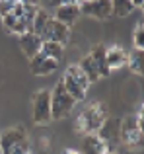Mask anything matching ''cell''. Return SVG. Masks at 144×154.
Wrapping results in <instances>:
<instances>
[{
	"label": "cell",
	"instance_id": "obj_1",
	"mask_svg": "<svg viewBox=\"0 0 144 154\" xmlns=\"http://www.w3.org/2000/svg\"><path fill=\"white\" fill-rule=\"evenodd\" d=\"M107 121V105L101 102H92L76 117V131L82 135H94Z\"/></svg>",
	"mask_w": 144,
	"mask_h": 154
},
{
	"label": "cell",
	"instance_id": "obj_2",
	"mask_svg": "<svg viewBox=\"0 0 144 154\" xmlns=\"http://www.w3.org/2000/svg\"><path fill=\"white\" fill-rule=\"evenodd\" d=\"M74 105L76 102L66 92L62 80H58L55 84V88L51 90V119H66L70 115V111L74 109Z\"/></svg>",
	"mask_w": 144,
	"mask_h": 154
},
{
	"label": "cell",
	"instance_id": "obj_3",
	"mask_svg": "<svg viewBox=\"0 0 144 154\" xmlns=\"http://www.w3.org/2000/svg\"><path fill=\"white\" fill-rule=\"evenodd\" d=\"M33 121L37 125L51 121V90H39L33 96Z\"/></svg>",
	"mask_w": 144,
	"mask_h": 154
},
{
	"label": "cell",
	"instance_id": "obj_4",
	"mask_svg": "<svg viewBox=\"0 0 144 154\" xmlns=\"http://www.w3.org/2000/svg\"><path fill=\"white\" fill-rule=\"evenodd\" d=\"M68 39H70V27H66L64 23L51 18L45 31H43V35H41V41H53V43H58V45L64 47L68 43Z\"/></svg>",
	"mask_w": 144,
	"mask_h": 154
},
{
	"label": "cell",
	"instance_id": "obj_5",
	"mask_svg": "<svg viewBox=\"0 0 144 154\" xmlns=\"http://www.w3.org/2000/svg\"><path fill=\"white\" fill-rule=\"evenodd\" d=\"M80 14L92 16L95 20H107L113 10H111V0H84L80 4Z\"/></svg>",
	"mask_w": 144,
	"mask_h": 154
},
{
	"label": "cell",
	"instance_id": "obj_6",
	"mask_svg": "<svg viewBox=\"0 0 144 154\" xmlns=\"http://www.w3.org/2000/svg\"><path fill=\"white\" fill-rule=\"evenodd\" d=\"M27 135L22 127H12V129H6V131L0 135V152L2 154H8L16 144H20L22 140H26Z\"/></svg>",
	"mask_w": 144,
	"mask_h": 154
},
{
	"label": "cell",
	"instance_id": "obj_7",
	"mask_svg": "<svg viewBox=\"0 0 144 154\" xmlns=\"http://www.w3.org/2000/svg\"><path fill=\"white\" fill-rule=\"evenodd\" d=\"M57 66H58L57 60L47 59V57L39 55V53L33 57V59H29V68H31V72H33L35 76H47V74H53V72L57 70Z\"/></svg>",
	"mask_w": 144,
	"mask_h": 154
},
{
	"label": "cell",
	"instance_id": "obj_8",
	"mask_svg": "<svg viewBox=\"0 0 144 154\" xmlns=\"http://www.w3.org/2000/svg\"><path fill=\"white\" fill-rule=\"evenodd\" d=\"M84 154H107V152H113L109 146V143L101 139L99 135H84Z\"/></svg>",
	"mask_w": 144,
	"mask_h": 154
},
{
	"label": "cell",
	"instance_id": "obj_9",
	"mask_svg": "<svg viewBox=\"0 0 144 154\" xmlns=\"http://www.w3.org/2000/svg\"><path fill=\"white\" fill-rule=\"evenodd\" d=\"M41 37H37V35L33 33V31H26V33L20 35V47H22L23 55L27 57V59H33L35 55L39 53L41 49Z\"/></svg>",
	"mask_w": 144,
	"mask_h": 154
},
{
	"label": "cell",
	"instance_id": "obj_10",
	"mask_svg": "<svg viewBox=\"0 0 144 154\" xmlns=\"http://www.w3.org/2000/svg\"><path fill=\"white\" fill-rule=\"evenodd\" d=\"M53 18L57 20V22L64 23L66 27H70L72 23L80 18V6L78 4H64V6H58Z\"/></svg>",
	"mask_w": 144,
	"mask_h": 154
},
{
	"label": "cell",
	"instance_id": "obj_11",
	"mask_svg": "<svg viewBox=\"0 0 144 154\" xmlns=\"http://www.w3.org/2000/svg\"><path fill=\"white\" fill-rule=\"evenodd\" d=\"M129 60V53H127L123 47H111V49L105 51V63H107V68L109 70H115V68H121L127 64Z\"/></svg>",
	"mask_w": 144,
	"mask_h": 154
},
{
	"label": "cell",
	"instance_id": "obj_12",
	"mask_svg": "<svg viewBox=\"0 0 144 154\" xmlns=\"http://www.w3.org/2000/svg\"><path fill=\"white\" fill-rule=\"evenodd\" d=\"M105 47L101 45V43H98V45H94L92 47V51H90V57H92V60H94V64H95V68H98V72H99V78L101 76H109V68H107V63H105Z\"/></svg>",
	"mask_w": 144,
	"mask_h": 154
},
{
	"label": "cell",
	"instance_id": "obj_13",
	"mask_svg": "<svg viewBox=\"0 0 144 154\" xmlns=\"http://www.w3.org/2000/svg\"><path fill=\"white\" fill-rule=\"evenodd\" d=\"M61 80H62V84H64L66 92L70 94V98L74 100L76 103H78V102H82V100H86V90H84V88L80 86V84L76 82V80L72 78V76H70L66 70H64V76H62Z\"/></svg>",
	"mask_w": 144,
	"mask_h": 154
},
{
	"label": "cell",
	"instance_id": "obj_14",
	"mask_svg": "<svg viewBox=\"0 0 144 154\" xmlns=\"http://www.w3.org/2000/svg\"><path fill=\"white\" fill-rule=\"evenodd\" d=\"M62 53H64V47L58 45V43H53V41H43L41 49H39V55L47 57V59H53L57 63L62 59Z\"/></svg>",
	"mask_w": 144,
	"mask_h": 154
},
{
	"label": "cell",
	"instance_id": "obj_15",
	"mask_svg": "<svg viewBox=\"0 0 144 154\" xmlns=\"http://www.w3.org/2000/svg\"><path fill=\"white\" fill-rule=\"evenodd\" d=\"M2 23H4V27H6V29L14 31V33H18V35H22V33H26V31H29V27H27L26 20H23V18H16V16H12V14L4 16V18H2Z\"/></svg>",
	"mask_w": 144,
	"mask_h": 154
},
{
	"label": "cell",
	"instance_id": "obj_16",
	"mask_svg": "<svg viewBox=\"0 0 144 154\" xmlns=\"http://www.w3.org/2000/svg\"><path fill=\"white\" fill-rule=\"evenodd\" d=\"M51 18H53V16H51L47 10L39 8V10H37V14H35V18H33V22H31V31H33V33L37 35V37H41Z\"/></svg>",
	"mask_w": 144,
	"mask_h": 154
},
{
	"label": "cell",
	"instance_id": "obj_17",
	"mask_svg": "<svg viewBox=\"0 0 144 154\" xmlns=\"http://www.w3.org/2000/svg\"><path fill=\"white\" fill-rule=\"evenodd\" d=\"M78 68L86 74V78L90 80V84L92 82H95V80H99V72H98V68H95V64H94V60H92V57L88 55V57H82L80 59V63H78Z\"/></svg>",
	"mask_w": 144,
	"mask_h": 154
},
{
	"label": "cell",
	"instance_id": "obj_18",
	"mask_svg": "<svg viewBox=\"0 0 144 154\" xmlns=\"http://www.w3.org/2000/svg\"><path fill=\"white\" fill-rule=\"evenodd\" d=\"M142 63H144L142 49H133L129 53V60H127V64H129L130 72H134V74L140 76L142 74Z\"/></svg>",
	"mask_w": 144,
	"mask_h": 154
},
{
	"label": "cell",
	"instance_id": "obj_19",
	"mask_svg": "<svg viewBox=\"0 0 144 154\" xmlns=\"http://www.w3.org/2000/svg\"><path fill=\"white\" fill-rule=\"evenodd\" d=\"M111 10H113V14L125 18V16H129L134 10V6L130 0H111Z\"/></svg>",
	"mask_w": 144,
	"mask_h": 154
},
{
	"label": "cell",
	"instance_id": "obj_20",
	"mask_svg": "<svg viewBox=\"0 0 144 154\" xmlns=\"http://www.w3.org/2000/svg\"><path fill=\"white\" fill-rule=\"evenodd\" d=\"M66 72H68L72 78H74L76 82H78L80 86H82L84 90L88 92V88H90V80H88V78H86V74H84V72L78 68V64H72V66H68V68H66Z\"/></svg>",
	"mask_w": 144,
	"mask_h": 154
},
{
	"label": "cell",
	"instance_id": "obj_21",
	"mask_svg": "<svg viewBox=\"0 0 144 154\" xmlns=\"http://www.w3.org/2000/svg\"><path fill=\"white\" fill-rule=\"evenodd\" d=\"M142 129H138V131H134L133 135H129L123 143L127 144L129 148H133V150H136V148H142Z\"/></svg>",
	"mask_w": 144,
	"mask_h": 154
},
{
	"label": "cell",
	"instance_id": "obj_22",
	"mask_svg": "<svg viewBox=\"0 0 144 154\" xmlns=\"http://www.w3.org/2000/svg\"><path fill=\"white\" fill-rule=\"evenodd\" d=\"M144 23H142V20H138V23H136V27H134V31H133V45H134V49H142L144 47V39H142V33H144Z\"/></svg>",
	"mask_w": 144,
	"mask_h": 154
},
{
	"label": "cell",
	"instance_id": "obj_23",
	"mask_svg": "<svg viewBox=\"0 0 144 154\" xmlns=\"http://www.w3.org/2000/svg\"><path fill=\"white\" fill-rule=\"evenodd\" d=\"M8 154H29V140H22L20 144H16L14 148H12Z\"/></svg>",
	"mask_w": 144,
	"mask_h": 154
},
{
	"label": "cell",
	"instance_id": "obj_24",
	"mask_svg": "<svg viewBox=\"0 0 144 154\" xmlns=\"http://www.w3.org/2000/svg\"><path fill=\"white\" fill-rule=\"evenodd\" d=\"M12 8H14V4L12 2H6V0H0V16H8L12 12Z\"/></svg>",
	"mask_w": 144,
	"mask_h": 154
},
{
	"label": "cell",
	"instance_id": "obj_25",
	"mask_svg": "<svg viewBox=\"0 0 144 154\" xmlns=\"http://www.w3.org/2000/svg\"><path fill=\"white\" fill-rule=\"evenodd\" d=\"M84 2V0H51V4H53V6H64V4H78V6H80V4H82Z\"/></svg>",
	"mask_w": 144,
	"mask_h": 154
},
{
	"label": "cell",
	"instance_id": "obj_26",
	"mask_svg": "<svg viewBox=\"0 0 144 154\" xmlns=\"http://www.w3.org/2000/svg\"><path fill=\"white\" fill-rule=\"evenodd\" d=\"M20 2H22L23 6H37L39 0H20Z\"/></svg>",
	"mask_w": 144,
	"mask_h": 154
},
{
	"label": "cell",
	"instance_id": "obj_27",
	"mask_svg": "<svg viewBox=\"0 0 144 154\" xmlns=\"http://www.w3.org/2000/svg\"><path fill=\"white\" fill-rule=\"evenodd\" d=\"M130 2H133V6H134V8H140L142 4H144V0H130Z\"/></svg>",
	"mask_w": 144,
	"mask_h": 154
},
{
	"label": "cell",
	"instance_id": "obj_28",
	"mask_svg": "<svg viewBox=\"0 0 144 154\" xmlns=\"http://www.w3.org/2000/svg\"><path fill=\"white\" fill-rule=\"evenodd\" d=\"M64 154H80V152H76V150H64Z\"/></svg>",
	"mask_w": 144,
	"mask_h": 154
},
{
	"label": "cell",
	"instance_id": "obj_29",
	"mask_svg": "<svg viewBox=\"0 0 144 154\" xmlns=\"http://www.w3.org/2000/svg\"><path fill=\"white\" fill-rule=\"evenodd\" d=\"M6 2H12V4H16V2H20V0H6Z\"/></svg>",
	"mask_w": 144,
	"mask_h": 154
},
{
	"label": "cell",
	"instance_id": "obj_30",
	"mask_svg": "<svg viewBox=\"0 0 144 154\" xmlns=\"http://www.w3.org/2000/svg\"><path fill=\"white\" fill-rule=\"evenodd\" d=\"M107 154H115V152H107Z\"/></svg>",
	"mask_w": 144,
	"mask_h": 154
},
{
	"label": "cell",
	"instance_id": "obj_31",
	"mask_svg": "<svg viewBox=\"0 0 144 154\" xmlns=\"http://www.w3.org/2000/svg\"><path fill=\"white\" fill-rule=\"evenodd\" d=\"M0 154H2V152H0Z\"/></svg>",
	"mask_w": 144,
	"mask_h": 154
}]
</instances>
